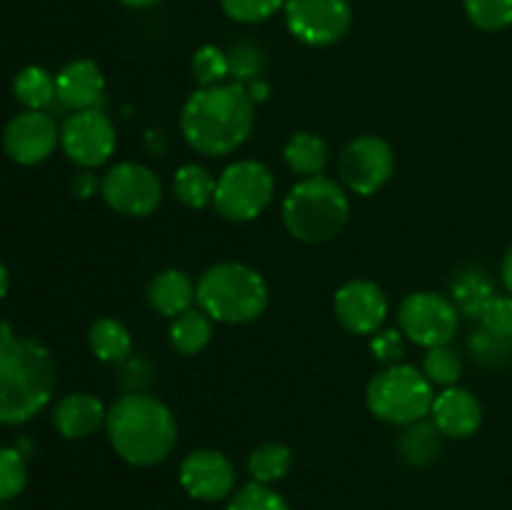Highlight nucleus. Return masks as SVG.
Listing matches in <instances>:
<instances>
[{"instance_id":"dca6fc26","label":"nucleus","mask_w":512,"mask_h":510,"mask_svg":"<svg viewBox=\"0 0 512 510\" xmlns=\"http://www.w3.org/2000/svg\"><path fill=\"white\" fill-rule=\"evenodd\" d=\"M430 420L443 433V438L465 440L478 433V428L483 425V405L470 390L453 385L435 395Z\"/></svg>"},{"instance_id":"ea45409f","label":"nucleus","mask_w":512,"mask_h":510,"mask_svg":"<svg viewBox=\"0 0 512 510\" xmlns=\"http://www.w3.org/2000/svg\"><path fill=\"white\" fill-rule=\"evenodd\" d=\"M500 278H503V285L508 288V293L512 295V248L505 253L503 265H500Z\"/></svg>"},{"instance_id":"f03ea898","label":"nucleus","mask_w":512,"mask_h":510,"mask_svg":"<svg viewBox=\"0 0 512 510\" xmlns=\"http://www.w3.org/2000/svg\"><path fill=\"white\" fill-rule=\"evenodd\" d=\"M255 128V103L243 83L198 88L180 110L185 143L208 158L235 153Z\"/></svg>"},{"instance_id":"1a4fd4ad","label":"nucleus","mask_w":512,"mask_h":510,"mask_svg":"<svg viewBox=\"0 0 512 510\" xmlns=\"http://www.w3.org/2000/svg\"><path fill=\"white\" fill-rule=\"evenodd\" d=\"M100 195L110 210L125 218H148L163 203V183L143 163L113 165L100 180Z\"/></svg>"},{"instance_id":"9b49d317","label":"nucleus","mask_w":512,"mask_h":510,"mask_svg":"<svg viewBox=\"0 0 512 510\" xmlns=\"http://www.w3.org/2000/svg\"><path fill=\"white\" fill-rule=\"evenodd\" d=\"M283 10L293 38L310 48L340 43L353 25L350 0H285Z\"/></svg>"},{"instance_id":"0eeeda50","label":"nucleus","mask_w":512,"mask_h":510,"mask_svg":"<svg viewBox=\"0 0 512 510\" xmlns=\"http://www.w3.org/2000/svg\"><path fill=\"white\" fill-rule=\"evenodd\" d=\"M275 195V178L260 160H235L220 173L215 210L228 223H250L268 210Z\"/></svg>"},{"instance_id":"f8f14e48","label":"nucleus","mask_w":512,"mask_h":510,"mask_svg":"<svg viewBox=\"0 0 512 510\" xmlns=\"http://www.w3.org/2000/svg\"><path fill=\"white\" fill-rule=\"evenodd\" d=\"M118 145L113 120L100 110H75L60 125V148L78 168H100L108 163Z\"/></svg>"},{"instance_id":"a878e982","label":"nucleus","mask_w":512,"mask_h":510,"mask_svg":"<svg viewBox=\"0 0 512 510\" xmlns=\"http://www.w3.org/2000/svg\"><path fill=\"white\" fill-rule=\"evenodd\" d=\"M13 95L25 110H45L58 93H55V75L40 65H25L13 78Z\"/></svg>"},{"instance_id":"c85d7f7f","label":"nucleus","mask_w":512,"mask_h":510,"mask_svg":"<svg viewBox=\"0 0 512 510\" xmlns=\"http://www.w3.org/2000/svg\"><path fill=\"white\" fill-rule=\"evenodd\" d=\"M465 15L475 28L498 33L512 25V0H463Z\"/></svg>"},{"instance_id":"6ab92c4d","label":"nucleus","mask_w":512,"mask_h":510,"mask_svg":"<svg viewBox=\"0 0 512 510\" xmlns=\"http://www.w3.org/2000/svg\"><path fill=\"white\" fill-rule=\"evenodd\" d=\"M148 303L155 313L173 320L198 303V283H193L185 270L168 268L150 280Z\"/></svg>"},{"instance_id":"39448f33","label":"nucleus","mask_w":512,"mask_h":510,"mask_svg":"<svg viewBox=\"0 0 512 510\" xmlns=\"http://www.w3.org/2000/svg\"><path fill=\"white\" fill-rule=\"evenodd\" d=\"M350 218V198L328 175L303 178L283 200V223L295 240L308 245L328 243L343 233Z\"/></svg>"},{"instance_id":"423d86ee","label":"nucleus","mask_w":512,"mask_h":510,"mask_svg":"<svg viewBox=\"0 0 512 510\" xmlns=\"http://www.w3.org/2000/svg\"><path fill=\"white\" fill-rule=\"evenodd\" d=\"M435 385L415 365H385L368 383L365 405L378 420L388 425H413L430 415L435 400Z\"/></svg>"},{"instance_id":"bb28decb","label":"nucleus","mask_w":512,"mask_h":510,"mask_svg":"<svg viewBox=\"0 0 512 510\" xmlns=\"http://www.w3.org/2000/svg\"><path fill=\"white\" fill-rule=\"evenodd\" d=\"M293 468V450L283 443H263L250 453L248 473L258 483L273 485Z\"/></svg>"},{"instance_id":"aec40b11","label":"nucleus","mask_w":512,"mask_h":510,"mask_svg":"<svg viewBox=\"0 0 512 510\" xmlns=\"http://www.w3.org/2000/svg\"><path fill=\"white\" fill-rule=\"evenodd\" d=\"M443 433L435 428L433 420H418L413 425H405L403 435L398 440V455L410 468H428L438 460L443 450Z\"/></svg>"},{"instance_id":"412c9836","label":"nucleus","mask_w":512,"mask_h":510,"mask_svg":"<svg viewBox=\"0 0 512 510\" xmlns=\"http://www.w3.org/2000/svg\"><path fill=\"white\" fill-rule=\"evenodd\" d=\"M328 143L315 133H300L290 135V140L283 148V160L293 173L303 175V178H313V175H323L325 165H328Z\"/></svg>"},{"instance_id":"f257e3e1","label":"nucleus","mask_w":512,"mask_h":510,"mask_svg":"<svg viewBox=\"0 0 512 510\" xmlns=\"http://www.w3.org/2000/svg\"><path fill=\"white\" fill-rule=\"evenodd\" d=\"M58 368L53 353L33 338L0 323V425L30 423L53 400Z\"/></svg>"},{"instance_id":"2f4dec72","label":"nucleus","mask_w":512,"mask_h":510,"mask_svg":"<svg viewBox=\"0 0 512 510\" xmlns=\"http://www.w3.org/2000/svg\"><path fill=\"white\" fill-rule=\"evenodd\" d=\"M468 350L485 368H505L512 360V340L498 338L490 330L480 328L470 335Z\"/></svg>"},{"instance_id":"ddd939ff","label":"nucleus","mask_w":512,"mask_h":510,"mask_svg":"<svg viewBox=\"0 0 512 510\" xmlns=\"http://www.w3.org/2000/svg\"><path fill=\"white\" fill-rule=\"evenodd\" d=\"M60 145V128L45 110H23L3 128V150L13 163L40 165Z\"/></svg>"},{"instance_id":"58836bf2","label":"nucleus","mask_w":512,"mask_h":510,"mask_svg":"<svg viewBox=\"0 0 512 510\" xmlns=\"http://www.w3.org/2000/svg\"><path fill=\"white\" fill-rule=\"evenodd\" d=\"M250 93V98H253V103H260V100L268 98V83H263V80H253V83L245 85Z\"/></svg>"},{"instance_id":"c756f323","label":"nucleus","mask_w":512,"mask_h":510,"mask_svg":"<svg viewBox=\"0 0 512 510\" xmlns=\"http://www.w3.org/2000/svg\"><path fill=\"white\" fill-rule=\"evenodd\" d=\"M423 373L428 380L440 388H453L458 385L460 375H463V360L455 353L450 345H440V348H430L423 360Z\"/></svg>"},{"instance_id":"cd10ccee","label":"nucleus","mask_w":512,"mask_h":510,"mask_svg":"<svg viewBox=\"0 0 512 510\" xmlns=\"http://www.w3.org/2000/svg\"><path fill=\"white\" fill-rule=\"evenodd\" d=\"M228 510H290V505L273 485L250 480L235 488L228 500Z\"/></svg>"},{"instance_id":"4468645a","label":"nucleus","mask_w":512,"mask_h":510,"mask_svg":"<svg viewBox=\"0 0 512 510\" xmlns=\"http://www.w3.org/2000/svg\"><path fill=\"white\" fill-rule=\"evenodd\" d=\"M178 480L190 498L203 500V503H218L235 493L238 473H235L233 460L225 453L213 448H198L190 450L180 460Z\"/></svg>"},{"instance_id":"473e14b6","label":"nucleus","mask_w":512,"mask_h":510,"mask_svg":"<svg viewBox=\"0 0 512 510\" xmlns=\"http://www.w3.org/2000/svg\"><path fill=\"white\" fill-rule=\"evenodd\" d=\"M28 485V463L18 448H0V503L18 498Z\"/></svg>"},{"instance_id":"7c9ffc66","label":"nucleus","mask_w":512,"mask_h":510,"mask_svg":"<svg viewBox=\"0 0 512 510\" xmlns=\"http://www.w3.org/2000/svg\"><path fill=\"white\" fill-rule=\"evenodd\" d=\"M190 70H193V78L198 80L200 88L225 83V78H230L228 53L218 45H203V48L195 50Z\"/></svg>"},{"instance_id":"6e6552de","label":"nucleus","mask_w":512,"mask_h":510,"mask_svg":"<svg viewBox=\"0 0 512 510\" xmlns=\"http://www.w3.org/2000/svg\"><path fill=\"white\" fill-rule=\"evenodd\" d=\"M398 328L410 343L420 348H440L450 345L460 328V310L445 295L433 290H418L405 295L398 310Z\"/></svg>"},{"instance_id":"f704fd0d","label":"nucleus","mask_w":512,"mask_h":510,"mask_svg":"<svg viewBox=\"0 0 512 510\" xmlns=\"http://www.w3.org/2000/svg\"><path fill=\"white\" fill-rule=\"evenodd\" d=\"M285 0H220V8L230 20L243 25H258L273 18Z\"/></svg>"},{"instance_id":"5701e85b","label":"nucleus","mask_w":512,"mask_h":510,"mask_svg":"<svg viewBox=\"0 0 512 510\" xmlns=\"http://www.w3.org/2000/svg\"><path fill=\"white\" fill-rule=\"evenodd\" d=\"M88 345L103 363H123L133 353V335L120 320L98 318L88 330Z\"/></svg>"},{"instance_id":"f3484780","label":"nucleus","mask_w":512,"mask_h":510,"mask_svg":"<svg viewBox=\"0 0 512 510\" xmlns=\"http://www.w3.org/2000/svg\"><path fill=\"white\" fill-rule=\"evenodd\" d=\"M55 93L58 100L75 110H90L98 105L105 93V75L100 65L90 58H78L65 63L55 75Z\"/></svg>"},{"instance_id":"c9c22d12","label":"nucleus","mask_w":512,"mask_h":510,"mask_svg":"<svg viewBox=\"0 0 512 510\" xmlns=\"http://www.w3.org/2000/svg\"><path fill=\"white\" fill-rule=\"evenodd\" d=\"M478 320L480 328L490 330L498 338L512 340V295L495 293Z\"/></svg>"},{"instance_id":"20e7f679","label":"nucleus","mask_w":512,"mask_h":510,"mask_svg":"<svg viewBox=\"0 0 512 510\" xmlns=\"http://www.w3.org/2000/svg\"><path fill=\"white\" fill-rule=\"evenodd\" d=\"M270 288L263 273L245 263H215L198 278V308L215 323L245 325L265 313Z\"/></svg>"},{"instance_id":"a19ab883","label":"nucleus","mask_w":512,"mask_h":510,"mask_svg":"<svg viewBox=\"0 0 512 510\" xmlns=\"http://www.w3.org/2000/svg\"><path fill=\"white\" fill-rule=\"evenodd\" d=\"M8 290H10V270H8V265L0 260V300L8 295Z\"/></svg>"},{"instance_id":"4be33fe9","label":"nucleus","mask_w":512,"mask_h":510,"mask_svg":"<svg viewBox=\"0 0 512 510\" xmlns=\"http://www.w3.org/2000/svg\"><path fill=\"white\" fill-rule=\"evenodd\" d=\"M215 188H218V180L205 165L185 163L173 175L175 198L190 210H203L213 205Z\"/></svg>"},{"instance_id":"393cba45","label":"nucleus","mask_w":512,"mask_h":510,"mask_svg":"<svg viewBox=\"0 0 512 510\" xmlns=\"http://www.w3.org/2000/svg\"><path fill=\"white\" fill-rule=\"evenodd\" d=\"M450 295H453L455 308L460 310V315L465 318H480V313L485 310V305L490 303V298L495 295L493 280L488 278V273L483 270H465L455 278L453 288H450Z\"/></svg>"},{"instance_id":"9d476101","label":"nucleus","mask_w":512,"mask_h":510,"mask_svg":"<svg viewBox=\"0 0 512 510\" xmlns=\"http://www.w3.org/2000/svg\"><path fill=\"white\" fill-rule=\"evenodd\" d=\"M338 173L345 188L355 195H375L395 173V153L380 135H358L343 148Z\"/></svg>"},{"instance_id":"72a5a7b5","label":"nucleus","mask_w":512,"mask_h":510,"mask_svg":"<svg viewBox=\"0 0 512 510\" xmlns=\"http://www.w3.org/2000/svg\"><path fill=\"white\" fill-rule=\"evenodd\" d=\"M228 63H230V78H235V83H253V80L260 78L263 73V50L258 48L255 43H235L233 48L228 50Z\"/></svg>"},{"instance_id":"2eb2a0df","label":"nucleus","mask_w":512,"mask_h":510,"mask_svg":"<svg viewBox=\"0 0 512 510\" xmlns=\"http://www.w3.org/2000/svg\"><path fill=\"white\" fill-rule=\"evenodd\" d=\"M335 318L348 333L353 335H373L383 328L388 318V295L378 283L365 278L348 280L335 290L333 298Z\"/></svg>"},{"instance_id":"4c0bfd02","label":"nucleus","mask_w":512,"mask_h":510,"mask_svg":"<svg viewBox=\"0 0 512 510\" xmlns=\"http://www.w3.org/2000/svg\"><path fill=\"white\" fill-rule=\"evenodd\" d=\"M98 188H100V183L90 173H80L78 178L73 180V190L78 198H90V195H93Z\"/></svg>"},{"instance_id":"a211bd4d","label":"nucleus","mask_w":512,"mask_h":510,"mask_svg":"<svg viewBox=\"0 0 512 510\" xmlns=\"http://www.w3.org/2000/svg\"><path fill=\"white\" fill-rule=\"evenodd\" d=\"M108 420L103 400L93 393H68L53 410V425L65 440H83L98 433Z\"/></svg>"},{"instance_id":"b1692460","label":"nucleus","mask_w":512,"mask_h":510,"mask_svg":"<svg viewBox=\"0 0 512 510\" xmlns=\"http://www.w3.org/2000/svg\"><path fill=\"white\" fill-rule=\"evenodd\" d=\"M213 323L205 310L190 308L188 313L178 315L170 323V345H173L175 353L180 355H198L208 348L210 338H213Z\"/></svg>"},{"instance_id":"7ed1b4c3","label":"nucleus","mask_w":512,"mask_h":510,"mask_svg":"<svg viewBox=\"0 0 512 510\" xmlns=\"http://www.w3.org/2000/svg\"><path fill=\"white\" fill-rule=\"evenodd\" d=\"M105 433L120 460L135 468H153L173 453L178 420L163 400L133 390L108 408Z\"/></svg>"},{"instance_id":"79ce46f5","label":"nucleus","mask_w":512,"mask_h":510,"mask_svg":"<svg viewBox=\"0 0 512 510\" xmlns=\"http://www.w3.org/2000/svg\"><path fill=\"white\" fill-rule=\"evenodd\" d=\"M120 3L128 5V8H133V10H148V8H153V5H158L160 0H120Z\"/></svg>"},{"instance_id":"e433bc0d","label":"nucleus","mask_w":512,"mask_h":510,"mask_svg":"<svg viewBox=\"0 0 512 510\" xmlns=\"http://www.w3.org/2000/svg\"><path fill=\"white\" fill-rule=\"evenodd\" d=\"M405 335L400 328H380L378 333L370 335V353L378 363L395 365L403 360L405 355Z\"/></svg>"}]
</instances>
